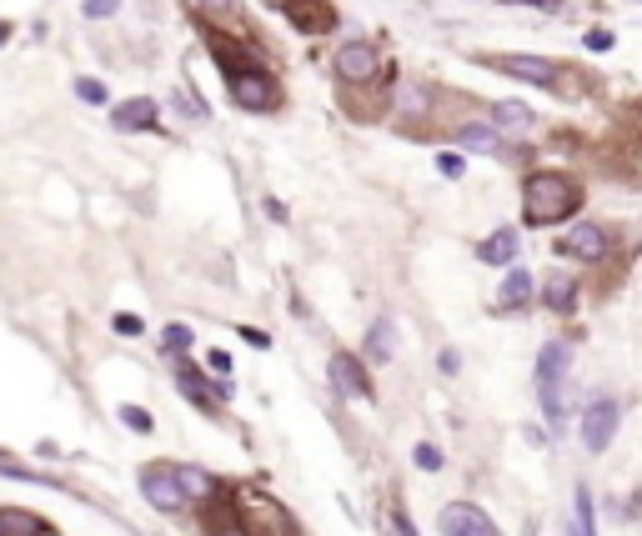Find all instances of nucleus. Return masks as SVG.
I'll use <instances>...</instances> for the list:
<instances>
[{"mask_svg":"<svg viewBox=\"0 0 642 536\" xmlns=\"http://www.w3.org/2000/svg\"><path fill=\"white\" fill-rule=\"evenodd\" d=\"M572 211H577V186L567 176H552V171L527 176V226H552Z\"/></svg>","mask_w":642,"mask_h":536,"instance_id":"f257e3e1","label":"nucleus"},{"mask_svg":"<svg viewBox=\"0 0 642 536\" xmlns=\"http://www.w3.org/2000/svg\"><path fill=\"white\" fill-rule=\"evenodd\" d=\"M562 371H567V346L562 341H547L542 356H537V391H542V416L552 426H562V396H557Z\"/></svg>","mask_w":642,"mask_h":536,"instance_id":"f03ea898","label":"nucleus"},{"mask_svg":"<svg viewBox=\"0 0 642 536\" xmlns=\"http://www.w3.org/2000/svg\"><path fill=\"white\" fill-rule=\"evenodd\" d=\"M231 101H236L241 111H271V106L281 101V86H276L266 71L241 66V71H231Z\"/></svg>","mask_w":642,"mask_h":536,"instance_id":"7ed1b4c3","label":"nucleus"},{"mask_svg":"<svg viewBox=\"0 0 642 536\" xmlns=\"http://www.w3.org/2000/svg\"><path fill=\"white\" fill-rule=\"evenodd\" d=\"M141 496L156 506V511H181L191 496L181 491V476H176V466H166V461H156V466H146L141 471Z\"/></svg>","mask_w":642,"mask_h":536,"instance_id":"20e7f679","label":"nucleus"},{"mask_svg":"<svg viewBox=\"0 0 642 536\" xmlns=\"http://www.w3.org/2000/svg\"><path fill=\"white\" fill-rule=\"evenodd\" d=\"M617 401H592L587 406V416H582V446L587 451H607L612 446V436H617Z\"/></svg>","mask_w":642,"mask_h":536,"instance_id":"39448f33","label":"nucleus"},{"mask_svg":"<svg viewBox=\"0 0 642 536\" xmlns=\"http://www.w3.org/2000/svg\"><path fill=\"white\" fill-rule=\"evenodd\" d=\"M442 536H497L492 531V516L472 501H452L442 506Z\"/></svg>","mask_w":642,"mask_h":536,"instance_id":"423d86ee","label":"nucleus"},{"mask_svg":"<svg viewBox=\"0 0 642 536\" xmlns=\"http://www.w3.org/2000/svg\"><path fill=\"white\" fill-rule=\"evenodd\" d=\"M497 66H502L507 76L527 81V86H542V91H557V81H562V71H557L552 61H542V56H502Z\"/></svg>","mask_w":642,"mask_h":536,"instance_id":"0eeeda50","label":"nucleus"},{"mask_svg":"<svg viewBox=\"0 0 642 536\" xmlns=\"http://www.w3.org/2000/svg\"><path fill=\"white\" fill-rule=\"evenodd\" d=\"M557 251H567L572 261H602V256H607V231L592 226V221H582V226H572V231L562 236Z\"/></svg>","mask_w":642,"mask_h":536,"instance_id":"6e6552de","label":"nucleus"},{"mask_svg":"<svg viewBox=\"0 0 642 536\" xmlns=\"http://www.w3.org/2000/svg\"><path fill=\"white\" fill-rule=\"evenodd\" d=\"M372 71H377V51H372L367 41H347V46L337 51V76H342V81L362 86Z\"/></svg>","mask_w":642,"mask_h":536,"instance_id":"1a4fd4ad","label":"nucleus"},{"mask_svg":"<svg viewBox=\"0 0 642 536\" xmlns=\"http://www.w3.org/2000/svg\"><path fill=\"white\" fill-rule=\"evenodd\" d=\"M286 16H291V26H301V31H332L337 26V11L327 6V0H286V6H281Z\"/></svg>","mask_w":642,"mask_h":536,"instance_id":"9d476101","label":"nucleus"},{"mask_svg":"<svg viewBox=\"0 0 642 536\" xmlns=\"http://www.w3.org/2000/svg\"><path fill=\"white\" fill-rule=\"evenodd\" d=\"M156 101L151 96H131V101H121L116 111H111V126L116 131H156Z\"/></svg>","mask_w":642,"mask_h":536,"instance_id":"9b49d317","label":"nucleus"},{"mask_svg":"<svg viewBox=\"0 0 642 536\" xmlns=\"http://www.w3.org/2000/svg\"><path fill=\"white\" fill-rule=\"evenodd\" d=\"M327 371H332V381H337L347 396H362V401H372V381H367V371H362V361H357V356L337 351Z\"/></svg>","mask_w":642,"mask_h":536,"instance_id":"f8f14e48","label":"nucleus"},{"mask_svg":"<svg viewBox=\"0 0 642 536\" xmlns=\"http://www.w3.org/2000/svg\"><path fill=\"white\" fill-rule=\"evenodd\" d=\"M176 386H181V391H186V396H191L201 411H216V401H221V391H216V386H211V381H206V376H201L191 361H176Z\"/></svg>","mask_w":642,"mask_h":536,"instance_id":"ddd939ff","label":"nucleus"},{"mask_svg":"<svg viewBox=\"0 0 642 536\" xmlns=\"http://www.w3.org/2000/svg\"><path fill=\"white\" fill-rule=\"evenodd\" d=\"M532 301V276L522 271V266H512L507 276H502V291H497V311H517V306H527Z\"/></svg>","mask_w":642,"mask_h":536,"instance_id":"4468645a","label":"nucleus"},{"mask_svg":"<svg viewBox=\"0 0 642 536\" xmlns=\"http://www.w3.org/2000/svg\"><path fill=\"white\" fill-rule=\"evenodd\" d=\"M0 536H46V521L21 506H0Z\"/></svg>","mask_w":642,"mask_h":536,"instance_id":"2eb2a0df","label":"nucleus"},{"mask_svg":"<svg viewBox=\"0 0 642 536\" xmlns=\"http://www.w3.org/2000/svg\"><path fill=\"white\" fill-rule=\"evenodd\" d=\"M477 256H482V261H492V266H512V261H517V231H512V226L492 231V236L477 246Z\"/></svg>","mask_w":642,"mask_h":536,"instance_id":"dca6fc26","label":"nucleus"},{"mask_svg":"<svg viewBox=\"0 0 642 536\" xmlns=\"http://www.w3.org/2000/svg\"><path fill=\"white\" fill-rule=\"evenodd\" d=\"M362 351H367L372 366H387V361H392V321H387V316L367 331V346H362Z\"/></svg>","mask_w":642,"mask_h":536,"instance_id":"f3484780","label":"nucleus"},{"mask_svg":"<svg viewBox=\"0 0 642 536\" xmlns=\"http://www.w3.org/2000/svg\"><path fill=\"white\" fill-rule=\"evenodd\" d=\"M457 141H462L467 151H497V126L467 121V126H457Z\"/></svg>","mask_w":642,"mask_h":536,"instance_id":"a211bd4d","label":"nucleus"},{"mask_svg":"<svg viewBox=\"0 0 642 536\" xmlns=\"http://www.w3.org/2000/svg\"><path fill=\"white\" fill-rule=\"evenodd\" d=\"M397 106H402V116H427V106H432V91H427V86H417V81H402V91H397Z\"/></svg>","mask_w":642,"mask_h":536,"instance_id":"6ab92c4d","label":"nucleus"},{"mask_svg":"<svg viewBox=\"0 0 642 536\" xmlns=\"http://www.w3.org/2000/svg\"><path fill=\"white\" fill-rule=\"evenodd\" d=\"M542 301H547L552 311H572V306H577V281L552 276V281H547V291H542Z\"/></svg>","mask_w":642,"mask_h":536,"instance_id":"aec40b11","label":"nucleus"},{"mask_svg":"<svg viewBox=\"0 0 642 536\" xmlns=\"http://www.w3.org/2000/svg\"><path fill=\"white\" fill-rule=\"evenodd\" d=\"M492 121H502V131H527V126H532V111H527L522 101H497Z\"/></svg>","mask_w":642,"mask_h":536,"instance_id":"412c9836","label":"nucleus"},{"mask_svg":"<svg viewBox=\"0 0 642 536\" xmlns=\"http://www.w3.org/2000/svg\"><path fill=\"white\" fill-rule=\"evenodd\" d=\"M176 476H181V491L196 501V496H211V476L206 471H196V466H176Z\"/></svg>","mask_w":642,"mask_h":536,"instance_id":"4be33fe9","label":"nucleus"},{"mask_svg":"<svg viewBox=\"0 0 642 536\" xmlns=\"http://www.w3.org/2000/svg\"><path fill=\"white\" fill-rule=\"evenodd\" d=\"M121 11V0H81V16L86 21H111Z\"/></svg>","mask_w":642,"mask_h":536,"instance_id":"5701e85b","label":"nucleus"},{"mask_svg":"<svg viewBox=\"0 0 642 536\" xmlns=\"http://www.w3.org/2000/svg\"><path fill=\"white\" fill-rule=\"evenodd\" d=\"M76 96H81L86 106H106V86H101L96 76H81V81H76Z\"/></svg>","mask_w":642,"mask_h":536,"instance_id":"b1692460","label":"nucleus"},{"mask_svg":"<svg viewBox=\"0 0 642 536\" xmlns=\"http://www.w3.org/2000/svg\"><path fill=\"white\" fill-rule=\"evenodd\" d=\"M171 356H181L186 346H191V326H166V341H161Z\"/></svg>","mask_w":642,"mask_h":536,"instance_id":"393cba45","label":"nucleus"},{"mask_svg":"<svg viewBox=\"0 0 642 536\" xmlns=\"http://www.w3.org/2000/svg\"><path fill=\"white\" fill-rule=\"evenodd\" d=\"M412 461H417L422 471H442V451H437V446H427V441L412 451Z\"/></svg>","mask_w":642,"mask_h":536,"instance_id":"a878e982","label":"nucleus"},{"mask_svg":"<svg viewBox=\"0 0 642 536\" xmlns=\"http://www.w3.org/2000/svg\"><path fill=\"white\" fill-rule=\"evenodd\" d=\"M437 171H442L447 181H457V176H462L467 166H462V156H457V151H447V156H437Z\"/></svg>","mask_w":642,"mask_h":536,"instance_id":"bb28decb","label":"nucleus"},{"mask_svg":"<svg viewBox=\"0 0 642 536\" xmlns=\"http://www.w3.org/2000/svg\"><path fill=\"white\" fill-rule=\"evenodd\" d=\"M111 326H116L121 336H141V331H146V321H141V316H131V311H121V316H116Z\"/></svg>","mask_w":642,"mask_h":536,"instance_id":"cd10ccee","label":"nucleus"},{"mask_svg":"<svg viewBox=\"0 0 642 536\" xmlns=\"http://www.w3.org/2000/svg\"><path fill=\"white\" fill-rule=\"evenodd\" d=\"M587 51L592 56H607L612 51V31H587Z\"/></svg>","mask_w":642,"mask_h":536,"instance_id":"c85d7f7f","label":"nucleus"},{"mask_svg":"<svg viewBox=\"0 0 642 536\" xmlns=\"http://www.w3.org/2000/svg\"><path fill=\"white\" fill-rule=\"evenodd\" d=\"M121 421H126L131 431H151V416H146V411H136V406H121Z\"/></svg>","mask_w":642,"mask_h":536,"instance_id":"c756f323","label":"nucleus"},{"mask_svg":"<svg viewBox=\"0 0 642 536\" xmlns=\"http://www.w3.org/2000/svg\"><path fill=\"white\" fill-rule=\"evenodd\" d=\"M507 6H532V11H562V0H507Z\"/></svg>","mask_w":642,"mask_h":536,"instance_id":"7c9ffc66","label":"nucleus"},{"mask_svg":"<svg viewBox=\"0 0 642 536\" xmlns=\"http://www.w3.org/2000/svg\"><path fill=\"white\" fill-rule=\"evenodd\" d=\"M206 366H211L216 376H226V371H231V356H226V351H211V356H206Z\"/></svg>","mask_w":642,"mask_h":536,"instance_id":"2f4dec72","label":"nucleus"},{"mask_svg":"<svg viewBox=\"0 0 642 536\" xmlns=\"http://www.w3.org/2000/svg\"><path fill=\"white\" fill-rule=\"evenodd\" d=\"M437 366H442V376H457V371H462V366H457V351H452V346H447V351L437 356Z\"/></svg>","mask_w":642,"mask_h":536,"instance_id":"473e14b6","label":"nucleus"},{"mask_svg":"<svg viewBox=\"0 0 642 536\" xmlns=\"http://www.w3.org/2000/svg\"><path fill=\"white\" fill-rule=\"evenodd\" d=\"M196 6H201V11H211V16H226V11L236 6V0H196Z\"/></svg>","mask_w":642,"mask_h":536,"instance_id":"72a5a7b5","label":"nucleus"},{"mask_svg":"<svg viewBox=\"0 0 642 536\" xmlns=\"http://www.w3.org/2000/svg\"><path fill=\"white\" fill-rule=\"evenodd\" d=\"M392 526H397V536H417V526H412V516H407V511H397V516H392Z\"/></svg>","mask_w":642,"mask_h":536,"instance_id":"f704fd0d","label":"nucleus"},{"mask_svg":"<svg viewBox=\"0 0 642 536\" xmlns=\"http://www.w3.org/2000/svg\"><path fill=\"white\" fill-rule=\"evenodd\" d=\"M211 536H246L241 526H221V531H211Z\"/></svg>","mask_w":642,"mask_h":536,"instance_id":"c9c22d12","label":"nucleus"},{"mask_svg":"<svg viewBox=\"0 0 642 536\" xmlns=\"http://www.w3.org/2000/svg\"><path fill=\"white\" fill-rule=\"evenodd\" d=\"M11 41V21H0V46H6Z\"/></svg>","mask_w":642,"mask_h":536,"instance_id":"e433bc0d","label":"nucleus"},{"mask_svg":"<svg viewBox=\"0 0 642 536\" xmlns=\"http://www.w3.org/2000/svg\"><path fill=\"white\" fill-rule=\"evenodd\" d=\"M261 6H271V11H281V6H286V0H261Z\"/></svg>","mask_w":642,"mask_h":536,"instance_id":"4c0bfd02","label":"nucleus"}]
</instances>
